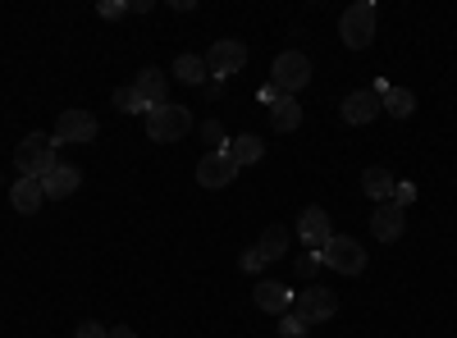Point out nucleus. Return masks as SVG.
Returning <instances> with one entry per match:
<instances>
[{
    "mask_svg": "<svg viewBox=\"0 0 457 338\" xmlns=\"http://www.w3.org/2000/svg\"><path fill=\"white\" fill-rule=\"evenodd\" d=\"M146 133H151V142H179V137L193 133V115L174 101L156 105V110H146Z\"/></svg>",
    "mask_w": 457,
    "mask_h": 338,
    "instance_id": "obj_3",
    "label": "nucleus"
},
{
    "mask_svg": "<svg viewBox=\"0 0 457 338\" xmlns=\"http://www.w3.org/2000/svg\"><path fill=\"white\" fill-rule=\"evenodd\" d=\"M234 178H238V165H234L228 152H211V156L197 161V183L202 187H228Z\"/></svg>",
    "mask_w": 457,
    "mask_h": 338,
    "instance_id": "obj_10",
    "label": "nucleus"
},
{
    "mask_svg": "<svg viewBox=\"0 0 457 338\" xmlns=\"http://www.w3.org/2000/svg\"><path fill=\"white\" fill-rule=\"evenodd\" d=\"M79 183H83V174L73 169V165H55V169L42 178V193H46V202H64V197L79 193Z\"/></svg>",
    "mask_w": 457,
    "mask_h": 338,
    "instance_id": "obj_13",
    "label": "nucleus"
},
{
    "mask_svg": "<svg viewBox=\"0 0 457 338\" xmlns=\"http://www.w3.org/2000/svg\"><path fill=\"white\" fill-rule=\"evenodd\" d=\"M293 297H297V293H288L284 284H256L252 302H256L265 316H288V311H293Z\"/></svg>",
    "mask_w": 457,
    "mask_h": 338,
    "instance_id": "obj_14",
    "label": "nucleus"
},
{
    "mask_svg": "<svg viewBox=\"0 0 457 338\" xmlns=\"http://www.w3.org/2000/svg\"><path fill=\"white\" fill-rule=\"evenodd\" d=\"M270 124H275V133H293V128L302 124V105H297V96H284L279 105H270Z\"/></svg>",
    "mask_w": 457,
    "mask_h": 338,
    "instance_id": "obj_19",
    "label": "nucleus"
},
{
    "mask_svg": "<svg viewBox=\"0 0 457 338\" xmlns=\"http://www.w3.org/2000/svg\"><path fill=\"white\" fill-rule=\"evenodd\" d=\"M73 338H105V325H96V320H83L79 329H73Z\"/></svg>",
    "mask_w": 457,
    "mask_h": 338,
    "instance_id": "obj_29",
    "label": "nucleus"
},
{
    "mask_svg": "<svg viewBox=\"0 0 457 338\" xmlns=\"http://www.w3.org/2000/svg\"><path fill=\"white\" fill-rule=\"evenodd\" d=\"M411 202H416V183H394V206L407 210Z\"/></svg>",
    "mask_w": 457,
    "mask_h": 338,
    "instance_id": "obj_28",
    "label": "nucleus"
},
{
    "mask_svg": "<svg viewBox=\"0 0 457 338\" xmlns=\"http://www.w3.org/2000/svg\"><path fill=\"white\" fill-rule=\"evenodd\" d=\"M92 137H96V120L87 115V110H64V115L55 120V133H51V142H55V146H64V142L87 146Z\"/></svg>",
    "mask_w": 457,
    "mask_h": 338,
    "instance_id": "obj_8",
    "label": "nucleus"
},
{
    "mask_svg": "<svg viewBox=\"0 0 457 338\" xmlns=\"http://www.w3.org/2000/svg\"><path fill=\"white\" fill-rule=\"evenodd\" d=\"M394 183H398V178H394L389 169L370 165V169L361 174V193H366V197H370V202L379 206V202H394Z\"/></svg>",
    "mask_w": 457,
    "mask_h": 338,
    "instance_id": "obj_17",
    "label": "nucleus"
},
{
    "mask_svg": "<svg viewBox=\"0 0 457 338\" xmlns=\"http://www.w3.org/2000/svg\"><path fill=\"white\" fill-rule=\"evenodd\" d=\"M55 165H60V161H55V142H51V137L28 133V137L19 142V152H14V169H19V178H37V183H42Z\"/></svg>",
    "mask_w": 457,
    "mask_h": 338,
    "instance_id": "obj_2",
    "label": "nucleus"
},
{
    "mask_svg": "<svg viewBox=\"0 0 457 338\" xmlns=\"http://www.w3.org/2000/svg\"><path fill=\"white\" fill-rule=\"evenodd\" d=\"M297 238L307 243L312 251H320L329 238H334V229H329V215H325V206H307L297 215Z\"/></svg>",
    "mask_w": 457,
    "mask_h": 338,
    "instance_id": "obj_11",
    "label": "nucleus"
},
{
    "mask_svg": "<svg viewBox=\"0 0 457 338\" xmlns=\"http://www.w3.org/2000/svg\"><path fill=\"white\" fill-rule=\"evenodd\" d=\"M10 202H14L19 215H37L42 202H46V193H42V183H37V178H19V183H10Z\"/></svg>",
    "mask_w": 457,
    "mask_h": 338,
    "instance_id": "obj_16",
    "label": "nucleus"
},
{
    "mask_svg": "<svg viewBox=\"0 0 457 338\" xmlns=\"http://www.w3.org/2000/svg\"><path fill=\"white\" fill-rule=\"evenodd\" d=\"M293 311L307 320V325H320V320L338 316V293L334 288H307V293L293 297Z\"/></svg>",
    "mask_w": 457,
    "mask_h": 338,
    "instance_id": "obj_7",
    "label": "nucleus"
},
{
    "mask_svg": "<svg viewBox=\"0 0 457 338\" xmlns=\"http://www.w3.org/2000/svg\"><path fill=\"white\" fill-rule=\"evenodd\" d=\"M270 83H275L284 96H297L302 87L312 83V60L302 55V51H284V55H275V64H270Z\"/></svg>",
    "mask_w": 457,
    "mask_h": 338,
    "instance_id": "obj_4",
    "label": "nucleus"
},
{
    "mask_svg": "<svg viewBox=\"0 0 457 338\" xmlns=\"http://www.w3.org/2000/svg\"><path fill=\"white\" fill-rule=\"evenodd\" d=\"M307 329H312V325H307V320H302L297 311H288V316H279V334H284V338H307Z\"/></svg>",
    "mask_w": 457,
    "mask_h": 338,
    "instance_id": "obj_24",
    "label": "nucleus"
},
{
    "mask_svg": "<svg viewBox=\"0 0 457 338\" xmlns=\"http://www.w3.org/2000/svg\"><path fill=\"white\" fill-rule=\"evenodd\" d=\"M256 96H261V105H265V110H270V105H279V101H284V92H279L275 83H265V87H261Z\"/></svg>",
    "mask_w": 457,
    "mask_h": 338,
    "instance_id": "obj_30",
    "label": "nucleus"
},
{
    "mask_svg": "<svg viewBox=\"0 0 457 338\" xmlns=\"http://www.w3.org/2000/svg\"><path fill=\"white\" fill-rule=\"evenodd\" d=\"M379 105H385V115H394V120H407L411 110H416V96H411L407 87H389L385 96H379Z\"/></svg>",
    "mask_w": 457,
    "mask_h": 338,
    "instance_id": "obj_22",
    "label": "nucleus"
},
{
    "mask_svg": "<svg viewBox=\"0 0 457 338\" xmlns=\"http://www.w3.org/2000/svg\"><path fill=\"white\" fill-rule=\"evenodd\" d=\"M224 152L234 156V165L243 169V165H256V161L265 156V142H261L256 133H243V137H234V142H224Z\"/></svg>",
    "mask_w": 457,
    "mask_h": 338,
    "instance_id": "obj_18",
    "label": "nucleus"
},
{
    "mask_svg": "<svg viewBox=\"0 0 457 338\" xmlns=\"http://www.w3.org/2000/svg\"><path fill=\"white\" fill-rule=\"evenodd\" d=\"M174 73H179L187 87H206V55H179L174 60Z\"/></svg>",
    "mask_w": 457,
    "mask_h": 338,
    "instance_id": "obj_21",
    "label": "nucleus"
},
{
    "mask_svg": "<svg viewBox=\"0 0 457 338\" xmlns=\"http://www.w3.org/2000/svg\"><path fill=\"white\" fill-rule=\"evenodd\" d=\"M403 229H407V210L394 206V202H379L375 215H370V234H375V243H398Z\"/></svg>",
    "mask_w": 457,
    "mask_h": 338,
    "instance_id": "obj_9",
    "label": "nucleus"
},
{
    "mask_svg": "<svg viewBox=\"0 0 457 338\" xmlns=\"http://www.w3.org/2000/svg\"><path fill=\"white\" fill-rule=\"evenodd\" d=\"M320 266H325V260H320V251H307V256H297V275H302V279H312V275H316Z\"/></svg>",
    "mask_w": 457,
    "mask_h": 338,
    "instance_id": "obj_25",
    "label": "nucleus"
},
{
    "mask_svg": "<svg viewBox=\"0 0 457 338\" xmlns=\"http://www.w3.org/2000/svg\"><path fill=\"white\" fill-rule=\"evenodd\" d=\"M202 142H211V146H220V152H224V128H220V120H206V124H202Z\"/></svg>",
    "mask_w": 457,
    "mask_h": 338,
    "instance_id": "obj_27",
    "label": "nucleus"
},
{
    "mask_svg": "<svg viewBox=\"0 0 457 338\" xmlns=\"http://www.w3.org/2000/svg\"><path fill=\"white\" fill-rule=\"evenodd\" d=\"M265 266V260H261V251L252 247V251H243V270H261Z\"/></svg>",
    "mask_w": 457,
    "mask_h": 338,
    "instance_id": "obj_31",
    "label": "nucleus"
},
{
    "mask_svg": "<svg viewBox=\"0 0 457 338\" xmlns=\"http://www.w3.org/2000/svg\"><path fill=\"white\" fill-rule=\"evenodd\" d=\"M375 28H379V5L375 0H357V5H348L338 14V37H343V46H370L375 42Z\"/></svg>",
    "mask_w": 457,
    "mask_h": 338,
    "instance_id": "obj_1",
    "label": "nucleus"
},
{
    "mask_svg": "<svg viewBox=\"0 0 457 338\" xmlns=\"http://www.w3.org/2000/svg\"><path fill=\"white\" fill-rule=\"evenodd\" d=\"M379 96H375V87H361V92H348L343 96V105H338V115L348 120V124H370L375 115H379Z\"/></svg>",
    "mask_w": 457,
    "mask_h": 338,
    "instance_id": "obj_12",
    "label": "nucleus"
},
{
    "mask_svg": "<svg viewBox=\"0 0 457 338\" xmlns=\"http://www.w3.org/2000/svg\"><path fill=\"white\" fill-rule=\"evenodd\" d=\"M114 105H120V115H146V101L137 87H120L114 92Z\"/></svg>",
    "mask_w": 457,
    "mask_h": 338,
    "instance_id": "obj_23",
    "label": "nucleus"
},
{
    "mask_svg": "<svg viewBox=\"0 0 457 338\" xmlns=\"http://www.w3.org/2000/svg\"><path fill=\"white\" fill-rule=\"evenodd\" d=\"M256 251H261V260H279L288 251V229H284V224H270V229L261 234Z\"/></svg>",
    "mask_w": 457,
    "mask_h": 338,
    "instance_id": "obj_20",
    "label": "nucleus"
},
{
    "mask_svg": "<svg viewBox=\"0 0 457 338\" xmlns=\"http://www.w3.org/2000/svg\"><path fill=\"white\" fill-rule=\"evenodd\" d=\"M105 338H133V329H129V325H120V329H105Z\"/></svg>",
    "mask_w": 457,
    "mask_h": 338,
    "instance_id": "obj_32",
    "label": "nucleus"
},
{
    "mask_svg": "<svg viewBox=\"0 0 457 338\" xmlns=\"http://www.w3.org/2000/svg\"><path fill=\"white\" fill-rule=\"evenodd\" d=\"M243 64H247V46L234 42V37H220V42L206 51V73L215 83H228L234 73H243Z\"/></svg>",
    "mask_w": 457,
    "mask_h": 338,
    "instance_id": "obj_5",
    "label": "nucleus"
},
{
    "mask_svg": "<svg viewBox=\"0 0 457 338\" xmlns=\"http://www.w3.org/2000/svg\"><path fill=\"white\" fill-rule=\"evenodd\" d=\"M320 260L329 270H338V275H361L366 270V247L357 243V238H329L325 247H320Z\"/></svg>",
    "mask_w": 457,
    "mask_h": 338,
    "instance_id": "obj_6",
    "label": "nucleus"
},
{
    "mask_svg": "<svg viewBox=\"0 0 457 338\" xmlns=\"http://www.w3.org/2000/svg\"><path fill=\"white\" fill-rule=\"evenodd\" d=\"M96 10H101V19H124V14H129L133 5H129V0H101Z\"/></svg>",
    "mask_w": 457,
    "mask_h": 338,
    "instance_id": "obj_26",
    "label": "nucleus"
},
{
    "mask_svg": "<svg viewBox=\"0 0 457 338\" xmlns=\"http://www.w3.org/2000/svg\"><path fill=\"white\" fill-rule=\"evenodd\" d=\"M133 87L142 92V101H146V110H156V105H170V78H165V73H161V69H142Z\"/></svg>",
    "mask_w": 457,
    "mask_h": 338,
    "instance_id": "obj_15",
    "label": "nucleus"
}]
</instances>
